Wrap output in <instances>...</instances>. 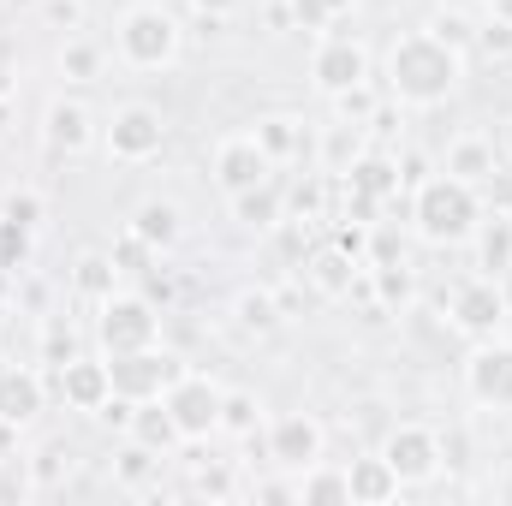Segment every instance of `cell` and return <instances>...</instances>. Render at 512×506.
<instances>
[{"label":"cell","mask_w":512,"mask_h":506,"mask_svg":"<svg viewBox=\"0 0 512 506\" xmlns=\"http://www.w3.org/2000/svg\"><path fill=\"white\" fill-rule=\"evenodd\" d=\"M459 78H465V54H459L441 30H411V36H399L393 54H387V84H393V96L411 102V108L447 102V96L459 90Z\"/></svg>","instance_id":"cell-1"},{"label":"cell","mask_w":512,"mask_h":506,"mask_svg":"<svg viewBox=\"0 0 512 506\" xmlns=\"http://www.w3.org/2000/svg\"><path fill=\"white\" fill-rule=\"evenodd\" d=\"M411 221H417V233H423L429 245H459V239H471L477 221H483L477 185H465V179H453V173L423 179V185H417V203H411Z\"/></svg>","instance_id":"cell-2"},{"label":"cell","mask_w":512,"mask_h":506,"mask_svg":"<svg viewBox=\"0 0 512 506\" xmlns=\"http://www.w3.org/2000/svg\"><path fill=\"white\" fill-rule=\"evenodd\" d=\"M96 340L108 358H126V352H143L161 340V316L149 298H131V292H114L102 298V316H96Z\"/></svg>","instance_id":"cell-3"},{"label":"cell","mask_w":512,"mask_h":506,"mask_svg":"<svg viewBox=\"0 0 512 506\" xmlns=\"http://www.w3.org/2000/svg\"><path fill=\"white\" fill-rule=\"evenodd\" d=\"M120 54H126L131 66H143V72L167 66L179 54V18L167 6H131L126 18H120Z\"/></svg>","instance_id":"cell-4"},{"label":"cell","mask_w":512,"mask_h":506,"mask_svg":"<svg viewBox=\"0 0 512 506\" xmlns=\"http://www.w3.org/2000/svg\"><path fill=\"white\" fill-rule=\"evenodd\" d=\"M108 376H114V393L120 399H161L173 381L185 376V364L161 346H143V352H126V358H108Z\"/></svg>","instance_id":"cell-5"},{"label":"cell","mask_w":512,"mask_h":506,"mask_svg":"<svg viewBox=\"0 0 512 506\" xmlns=\"http://www.w3.org/2000/svg\"><path fill=\"white\" fill-rule=\"evenodd\" d=\"M221 399H227V393H221L215 381H209V376H191V370H185V376L161 393V405L173 411V423L185 429V441H209V435L221 429Z\"/></svg>","instance_id":"cell-6"},{"label":"cell","mask_w":512,"mask_h":506,"mask_svg":"<svg viewBox=\"0 0 512 506\" xmlns=\"http://www.w3.org/2000/svg\"><path fill=\"white\" fill-rule=\"evenodd\" d=\"M501 322H507V292L495 286V274L465 280V286L453 292V328H459V334H471V340H495Z\"/></svg>","instance_id":"cell-7"},{"label":"cell","mask_w":512,"mask_h":506,"mask_svg":"<svg viewBox=\"0 0 512 506\" xmlns=\"http://www.w3.org/2000/svg\"><path fill=\"white\" fill-rule=\"evenodd\" d=\"M382 459L393 465V477H399V489H405V483H429V477L441 471V441H435V429H417V423H399V429L387 435Z\"/></svg>","instance_id":"cell-8"},{"label":"cell","mask_w":512,"mask_h":506,"mask_svg":"<svg viewBox=\"0 0 512 506\" xmlns=\"http://www.w3.org/2000/svg\"><path fill=\"white\" fill-rule=\"evenodd\" d=\"M268 459H274L280 471H310V465L322 459V423L304 417V411L274 417V423H268Z\"/></svg>","instance_id":"cell-9"},{"label":"cell","mask_w":512,"mask_h":506,"mask_svg":"<svg viewBox=\"0 0 512 506\" xmlns=\"http://www.w3.org/2000/svg\"><path fill=\"white\" fill-rule=\"evenodd\" d=\"M268 173H274V155L251 137H227L221 149H215V179H221V191L227 197H239V191H251V185H268Z\"/></svg>","instance_id":"cell-10"},{"label":"cell","mask_w":512,"mask_h":506,"mask_svg":"<svg viewBox=\"0 0 512 506\" xmlns=\"http://www.w3.org/2000/svg\"><path fill=\"white\" fill-rule=\"evenodd\" d=\"M465 387H471V399H477V405L507 411V405H512V346L483 340V346L471 352V364H465Z\"/></svg>","instance_id":"cell-11"},{"label":"cell","mask_w":512,"mask_h":506,"mask_svg":"<svg viewBox=\"0 0 512 506\" xmlns=\"http://www.w3.org/2000/svg\"><path fill=\"white\" fill-rule=\"evenodd\" d=\"M316 84L328 90V96H346V90H364V78H370V54L352 42V36H328L322 48H316Z\"/></svg>","instance_id":"cell-12"},{"label":"cell","mask_w":512,"mask_h":506,"mask_svg":"<svg viewBox=\"0 0 512 506\" xmlns=\"http://www.w3.org/2000/svg\"><path fill=\"white\" fill-rule=\"evenodd\" d=\"M161 137H167L161 114L143 108V102H131V108L114 114V126H108V149H114L120 161H149V155L161 149Z\"/></svg>","instance_id":"cell-13"},{"label":"cell","mask_w":512,"mask_h":506,"mask_svg":"<svg viewBox=\"0 0 512 506\" xmlns=\"http://www.w3.org/2000/svg\"><path fill=\"white\" fill-rule=\"evenodd\" d=\"M54 376H60V399H66L72 411H102V405L114 399V376H108V364H96V358H72V364H60Z\"/></svg>","instance_id":"cell-14"},{"label":"cell","mask_w":512,"mask_h":506,"mask_svg":"<svg viewBox=\"0 0 512 506\" xmlns=\"http://www.w3.org/2000/svg\"><path fill=\"white\" fill-rule=\"evenodd\" d=\"M36 411H42V376L6 364L0 370V423L6 429H24V423H36Z\"/></svg>","instance_id":"cell-15"},{"label":"cell","mask_w":512,"mask_h":506,"mask_svg":"<svg viewBox=\"0 0 512 506\" xmlns=\"http://www.w3.org/2000/svg\"><path fill=\"white\" fill-rule=\"evenodd\" d=\"M352 245L346 239H334V245H322V251H310V268H304V280L322 292V298H340V292H352Z\"/></svg>","instance_id":"cell-16"},{"label":"cell","mask_w":512,"mask_h":506,"mask_svg":"<svg viewBox=\"0 0 512 506\" xmlns=\"http://www.w3.org/2000/svg\"><path fill=\"white\" fill-rule=\"evenodd\" d=\"M131 441H143L155 453H173V447H185V429L173 423V411L161 399H143V405H131Z\"/></svg>","instance_id":"cell-17"},{"label":"cell","mask_w":512,"mask_h":506,"mask_svg":"<svg viewBox=\"0 0 512 506\" xmlns=\"http://www.w3.org/2000/svg\"><path fill=\"white\" fill-rule=\"evenodd\" d=\"M346 483H352V506H382L399 495V477H393V465H387L382 453L376 459H352Z\"/></svg>","instance_id":"cell-18"},{"label":"cell","mask_w":512,"mask_h":506,"mask_svg":"<svg viewBox=\"0 0 512 506\" xmlns=\"http://www.w3.org/2000/svg\"><path fill=\"white\" fill-rule=\"evenodd\" d=\"M90 108L84 102H54L48 108V149H60V155H78V149H90Z\"/></svg>","instance_id":"cell-19"},{"label":"cell","mask_w":512,"mask_h":506,"mask_svg":"<svg viewBox=\"0 0 512 506\" xmlns=\"http://www.w3.org/2000/svg\"><path fill=\"white\" fill-rule=\"evenodd\" d=\"M346 173H352V197H370V203L399 197V179H405V173H399L393 161H382V155H358Z\"/></svg>","instance_id":"cell-20"},{"label":"cell","mask_w":512,"mask_h":506,"mask_svg":"<svg viewBox=\"0 0 512 506\" xmlns=\"http://www.w3.org/2000/svg\"><path fill=\"white\" fill-rule=\"evenodd\" d=\"M441 173H453V179H465V185L495 179V143H483V137H459V143L447 149V167H441Z\"/></svg>","instance_id":"cell-21"},{"label":"cell","mask_w":512,"mask_h":506,"mask_svg":"<svg viewBox=\"0 0 512 506\" xmlns=\"http://www.w3.org/2000/svg\"><path fill=\"white\" fill-rule=\"evenodd\" d=\"M131 233H137L149 251H173V245H179V209H173V203H143V209L131 215Z\"/></svg>","instance_id":"cell-22"},{"label":"cell","mask_w":512,"mask_h":506,"mask_svg":"<svg viewBox=\"0 0 512 506\" xmlns=\"http://www.w3.org/2000/svg\"><path fill=\"white\" fill-rule=\"evenodd\" d=\"M298 501L304 506H352V483H346V471H328L322 459L298 477Z\"/></svg>","instance_id":"cell-23"},{"label":"cell","mask_w":512,"mask_h":506,"mask_svg":"<svg viewBox=\"0 0 512 506\" xmlns=\"http://www.w3.org/2000/svg\"><path fill=\"white\" fill-rule=\"evenodd\" d=\"M72 286L84 292V298H114V286H120V262L114 256H102V251H84L78 256V268H72Z\"/></svg>","instance_id":"cell-24"},{"label":"cell","mask_w":512,"mask_h":506,"mask_svg":"<svg viewBox=\"0 0 512 506\" xmlns=\"http://www.w3.org/2000/svg\"><path fill=\"white\" fill-rule=\"evenodd\" d=\"M483 227V274H512V215H495V221H477Z\"/></svg>","instance_id":"cell-25"},{"label":"cell","mask_w":512,"mask_h":506,"mask_svg":"<svg viewBox=\"0 0 512 506\" xmlns=\"http://www.w3.org/2000/svg\"><path fill=\"white\" fill-rule=\"evenodd\" d=\"M233 215H239L245 227H274V221H280V191H274V179L239 191V197H233Z\"/></svg>","instance_id":"cell-26"},{"label":"cell","mask_w":512,"mask_h":506,"mask_svg":"<svg viewBox=\"0 0 512 506\" xmlns=\"http://www.w3.org/2000/svg\"><path fill=\"white\" fill-rule=\"evenodd\" d=\"M60 72L78 78V84H90V78L102 72V48H96L90 36H66V48H60Z\"/></svg>","instance_id":"cell-27"},{"label":"cell","mask_w":512,"mask_h":506,"mask_svg":"<svg viewBox=\"0 0 512 506\" xmlns=\"http://www.w3.org/2000/svg\"><path fill=\"white\" fill-rule=\"evenodd\" d=\"M256 417H262V405H256L251 393H227V399H221V429H233V435H251Z\"/></svg>","instance_id":"cell-28"},{"label":"cell","mask_w":512,"mask_h":506,"mask_svg":"<svg viewBox=\"0 0 512 506\" xmlns=\"http://www.w3.org/2000/svg\"><path fill=\"white\" fill-rule=\"evenodd\" d=\"M239 322H245L251 334H268V328L280 322V310H274L268 292H239Z\"/></svg>","instance_id":"cell-29"},{"label":"cell","mask_w":512,"mask_h":506,"mask_svg":"<svg viewBox=\"0 0 512 506\" xmlns=\"http://www.w3.org/2000/svg\"><path fill=\"white\" fill-rule=\"evenodd\" d=\"M24 262H30V227L0 215V268H24Z\"/></svg>","instance_id":"cell-30"},{"label":"cell","mask_w":512,"mask_h":506,"mask_svg":"<svg viewBox=\"0 0 512 506\" xmlns=\"http://www.w3.org/2000/svg\"><path fill=\"white\" fill-rule=\"evenodd\" d=\"M256 143L280 161V155H292V149H298V131H292V120H262V126H256Z\"/></svg>","instance_id":"cell-31"},{"label":"cell","mask_w":512,"mask_h":506,"mask_svg":"<svg viewBox=\"0 0 512 506\" xmlns=\"http://www.w3.org/2000/svg\"><path fill=\"white\" fill-rule=\"evenodd\" d=\"M376 286H382L387 304H411V268L405 262H382L376 268Z\"/></svg>","instance_id":"cell-32"},{"label":"cell","mask_w":512,"mask_h":506,"mask_svg":"<svg viewBox=\"0 0 512 506\" xmlns=\"http://www.w3.org/2000/svg\"><path fill=\"white\" fill-rule=\"evenodd\" d=\"M155 459H161L155 447H143V441H131L126 453H120V465H114V471H120V483H143V477L155 471Z\"/></svg>","instance_id":"cell-33"},{"label":"cell","mask_w":512,"mask_h":506,"mask_svg":"<svg viewBox=\"0 0 512 506\" xmlns=\"http://www.w3.org/2000/svg\"><path fill=\"white\" fill-rule=\"evenodd\" d=\"M477 48L483 54H495V60H507L512 54V18L501 12V18H489V24H477Z\"/></svg>","instance_id":"cell-34"},{"label":"cell","mask_w":512,"mask_h":506,"mask_svg":"<svg viewBox=\"0 0 512 506\" xmlns=\"http://www.w3.org/2000/svg\"><path fill=\"white\" fill-rule=\"evenodd\" d=\"M42 18L54 30H66V36H78L84 30V0H42Z\"/></svg>","instance_id":"cell-35"},{"label":"cell","mask_w":512,"mask_h":506,"mask_svg":"<svg viewBox=\"0 0 512 506\" xmlns=\"http://www.w3.org/2000/svg\"><path fill=\"white\" fill-rule=\"evenodd\" d=\"M149 256H155V251H149L137 233H126V239L114 245V262H120V274H149Z\"/></svg>","instance_id":"cell-36"},{"label":"cell","mask_w":512,"mask_h":506,"mask_svg":"<svg viewBox=\"0 0 512 506\" xmlns=\"http://www.w3.org/2000/svg\"><path fill=\"white\" fill-rule=\"evenodd\" d=\"M6 221H18V227H42V197H30V191H18V197H6V209H0Z\"/></svg>","instance_id":"cell-37"},{"label":"cell","mask_w":512,"mask_h":506,"mask_svg":"<svg viewBox=\"0 0 512 506\" xmlns=\"http://www.w3.org/2000/svg\"><path fill=\"white\" fill-rule=\"evenodd\" d=\"M435 441H441V465H447V471H459V465H471V459H465V453H471V441H465V429H447V435H435Z\"/></svg>","instance_id":"cell-38"},{"label":"cell","mask_w":512,"mask_h":506,"mask_svg":"<svg viewBox=\"0 0 512 506\" xmlns=\"http://www.w3.org/2000/svg\"><path fill=\"white\" fill-rule=\"evenodd\" d=\"M72 358H78V340H72L66 328H48V364L60 370V364H72Z\"/></svg>","instance_id":"cell-39"},{"label":"cell","mask_w":512,"mask_h":506,"mask_svg":"<svg viewBox=\"0 0 512 506\" xmlns=\"http://www.w3.org/2000/svg\"><path fill=\"white\" fill-rule=\"evenodd\" d=\"M292 12H298V24L322 30V24H328V12H334V0H292Z\"/></svg>","instance_id":"cell-40"},{"label":"cell","mask_w":512,"mask_h":506,"mask_svg":"<svg viewBox=\"0 0 512 506\" xmlns=\"http://www.w3.org/2000/svg\"><path fill=\"white\" fill-rule=\"evenodd\" d=\"M203 495H227V471H209L203 477Z\"/></svg>","instance_id":"cell-41"},{"label":"cell","mask_w":512,"mask_h":506,"mask_svg":"<svg viewBox=\"0 0 512 506\" xmlns=\"http://www.w3.org/2000/svg\"><path fill=\"white\" fill-rule=\"evenodd\" d=\"M6 96H12V66L0 60V102H6Z\"/></svg>","instance_id":"cell-42"},{"label":"cell","mask_w":512,"mask_h":506,"mask_svg":"<svg viewBox=\"0 0 512 506\" xmlns=\"http://www.w3.org/2000/svg\"><path fill=\"white\" fill-rule=\"evenodd\" d=\"M233 0H197V12H227Z\"/></svg>","instance_id":"cell-43"},{"label":"cell","mask_w":512,"mask_h":506,"mask_svg":"<svg viewBox=\"0 0 512 506\" xmlns=\"http://www.w3.org/2000/svg\"><path fill=\"white\" fill-rule=\"evenodd\" d=\"M6 126H12V96L0 102V137H6Z\"/></svg>","instance_id":"cell-44"},{"label":"cell","mask_w":512,"mask_h":506,"mask_svg":"<svg viewBox=\"0 0 512 506\" xmlns=\"http://www.w3.org/2000/svg\"><path fill=\"white\" fill-rule=\"evenodd\" d=\"M441 6H453V12H459V6H471V0H441Z\"/></svg>","instance_id":"cell-45"},{"label":"cell","mask_w":512,"mask_h":506,"mask_svg":"<svg viewBox=\"0 0 512 506\" xmlns=\"http://www.w3.org/2000/svg\"><path fill=\"white\" fill-rule=\"evenodd\" d=\"M507 155H512V120H507Z\"/></svg>","instance_id":"cell-46"},{"label":"cell","mask_w":512,"mask_h":506,"mask_svg":"<svg viewBox=\"0 0 512 506\" xmlns=\"http://www.w3.org/2000/svg\"><path fill=\"white\" fill-rule=\"evenodd\" d=\"M495 6H507V0H495Z\"/></svg>","instance_id":"cell-47"}]
</instances>
